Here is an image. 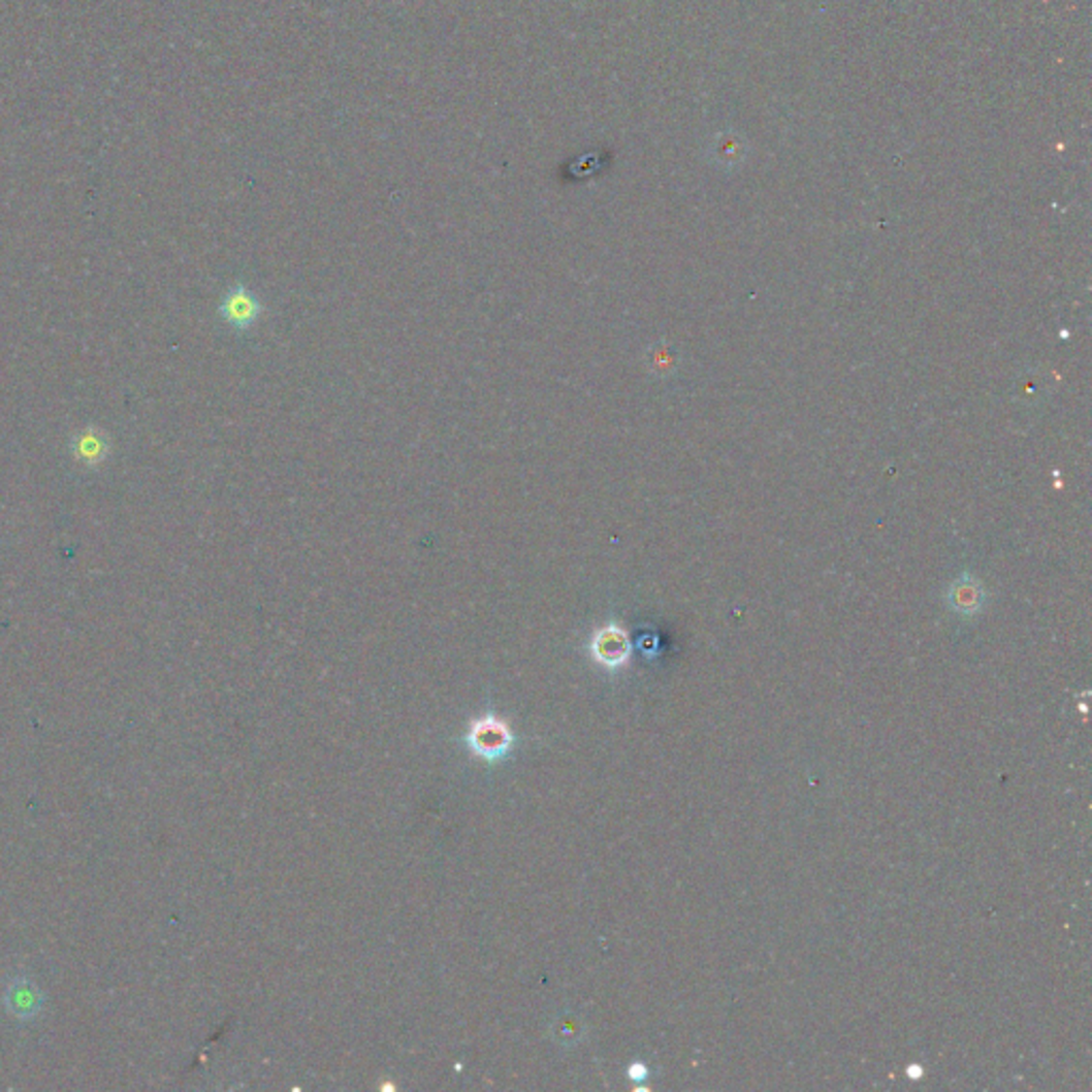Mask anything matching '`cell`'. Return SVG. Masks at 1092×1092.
<instances>
[{
    "label": "cell",
    "mask_w": 1092,
    "mask_h": 1092,
    "mask_svg": "<svg viewBox=\"0 0 1092 1092\" xmlns=\"http://www.w3.org/2000/svg\"><path fill=\"white\" fill-rule=\"evenodd\" d=\"M952 604L960 613H973L982 604V589L971 581V578H962V581L952 591Z\"/></svg>",
    "instance_id": "277c9868"
},
{
    "label": "cell",
    "mask_w": 1092,
    "mask_h": 1092,
    "mask_svg": "<svg viewBox=\"0 0 1092 1092\" xmlns=\"http://www.w3.org/2000/svg\"><path fill=\"white\" fill-rule=\"evenodd\" d=\"M263 312V306L261 301L256 299L246 286L237 284L233 291L224 297L222 306H220V314L224 316V320H227L229 325H233L235 329H248L256 323V318L261 316Z\"/></svg>",
    "instance_id": "7a4b0ae2"
},
{
    "label": "cell",
    "mask_w": 1092,
    "mask_h": 1092,
    "mask_svg": "<svg viewBox=\"0 0 1092 1092\" xmlns=\"http://www.w3.org/2000/svg\"><path fill=\"white\" fill-rule=\"evenodd\" d=\"M512 743H515V736H512L510 728L493 715L476 719L468 734V747L472 753L487 762L502 760L510 751Z\"/></svg>",
    "instance_id": "6da1fadb"
},
{
    "label": "cell",
    "mask_w": 1092,
    "mask_h": 1092,
    "mask_svg": "<svg viewBox=\"0 0 1092 1092\" xmlns=\"http://www.w3.org/2000/svg\"><path fill=\"white\" fill-rule=\"evenodd\" d=\"M591 653L606 668L621 666L630 657V642L625 632L615 625L600 630L591 642Z\"/></svg>",
    "instance_id": "3957f363"
}]
</instances>
